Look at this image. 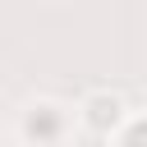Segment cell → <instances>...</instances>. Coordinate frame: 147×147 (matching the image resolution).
<instances>
[{
	"label": "cell",
	"instance_id": "6da1fadb",
	"mask_svg": "<svg viewBox=\"0 0 147 147\" xmlns=\"http://www.w3.org/2000/svg\"><path fill=\"white\" fill-rule=\"evenodd\" d=\"M64 124H69V115H64L60 106H51V101H32V106L23 110V133L37 138V129H41V147H55L60 133H64Z\"/></svg>",
	"mask_w": 147,
	"mask_h": 147
}]
</instances>
